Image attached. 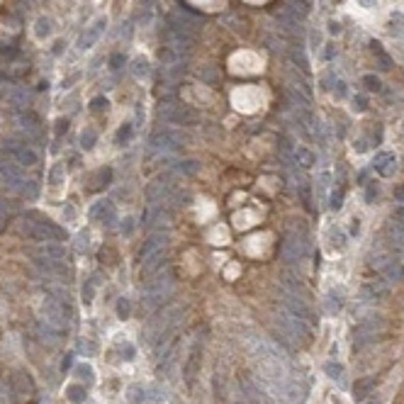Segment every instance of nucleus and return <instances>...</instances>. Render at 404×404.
<instances>
[{"label": "nucleus", "mask_w": 404, "mask_h": 404, "mask_svg": "<svg viewBox=\"0 0 404 404\" xmlns=\"http://www.w3.org/2000/svg\"><path fill=\"white\" fill-rule=\"evenodd\" d=\"M134 73L142 78V76H146L149 73V68H146V61H137V68H134Z\"/></svg>", "instance_id": "obj_42"}, {"label": "nucleus", "mask_w": 404, "mask_h": 404, "mask_svg": "<svg viewBox=\"0 0 404 404\" xmlns=\"http://www.w3.org/2000/svg\"><path fill=\"white\" fill-rule=\"evenodd\" d=\"M93 292H95V283H93V280H88V283L83 285V302H86V305L93 302Z\"/></svg>", "instance_id": "obj_37"}, {"label": "nucleus", "mask_w": 404, "mask_h": 404, "mask_svg": "<svg viewBox=\"0 0 404 404\" xmlns=\"http://www.w3.org/2000/svg\"><path fill=\"white\" fill-rule=\"evenodd\" d=\"M166 265V258L164 253H158V256H151L149 261L142 263V278H151V275L158 273V268H164Z\"/></svg>", "instance_id": "obj_21"}, {"label": "nucleus", "mask_w": 404, "mask_h": 404, "mask_svg": "<svg viewBox=\"0 0 404 404\" xmlns=\"http://www.w3.org/2000/svg\"><path fill=\"white\" fill-rule=\"evenodd\" d=\"M76 378H80V380H86L88 385L93 383V378H95V372H93V368H90V365H88V363H78L76 365Z\"/></svg>", "instance_id": "obj_28"}, {"label": "nucleus", "mask_w": 404, "mask_h": 404, "mask_svg": "<svg viewBox=\"0 0 404 404\" xmlns=\"http://www.w3.org/2000/svg\"><path fill=\"white\" fill-rule=\"evenodd\" d=\"M394 200H397V202H404V185L394 187Z\"/></svg>", "instance_id": "obj_45"}, {"label": "nucleus", "mask_w": 404, "mask_h": 404, "mask_svg": "<svg viewBox=\"0 0 404 404\" xmlns=\"http://www.w3.org/2000/svg\"><path fill=\"white\" fill-rule=\"evenodd\" d=\"M64 175H66V168L61 164H54V168L49 171V183L51 185H61V180H64Z\"/></svg>", "instance_id": "obj_29"}, {"label": "nucleus", "mask_w": 404, "mask_h": 404, "mask_svg": "<svg viewBox=\"0 0 404 404\" xmlns=\"http://www.w3.org/2000/svg\"><path fill=\"white\" fill-rule=\"evenodd\" d=\"M297 161H300V166L309 168V166L314 164V153L307 151V149H300V151H297Z\"/></svg>", "instance_id": "obj_32"}, {"label": "nucleus", "mask_w": 404, "mask_h": 404, "mask_svg": "<svg viewBox=\"0 0 404 404\" xmlns=\"http://www.w3.org/2000/svg\"><path fill=\"white\" fill-rule=\"evenodd\" d=\"M71 358H73V356H71V353H68V356H66V358H64V363H61V370H68V368H71V363H73V361H71Z\"/></svg>", "instance_id": "obj_47"}, {"label": "nucleus", "mask_w": 404, "mask_h": 404, "mask_svg": "<svg viewBox=\"0 0 404 404\" xmlns=\"http://www.w3.org/2000/svg\"><path fill=\"white\" fill-rule=\"evenodd\" d=\"M280 404H305L307 402V387L300 385L297 380H287L285 387L278 394Z\"/></svg>", "instance_id": "obj_12"}, {"label": "nucleus", "mask_w": 404, "mask_h": 404, "mask_svg": "<svg viewBox=\"0 0 404 404\" xmlns=\"http://www.w3.org/2000/svg\"><path fill=\"white\" fill-rule=\"evenodd\" d=\"M380 331H385V319L383 317H368L361 321V327H358V331H356V348H361V346H365L368 341H375L378 339V334Z\"/></svg>", "instance_id": "obj_10"}, {"label": "nucleus", "mask_w": 404, "mask_h": 404, "mask_svg": "<svg viewBox=\"0 0 404 404\" xmlns=\"http://www.w3.org/2000/svg\"><path fill=\"white\" fill-rule=\"evenodd\" d=\"M353 146H356V151H365V149H368V144L365 142H356Z\"/></svg>", "instance_id": "obj_51"}, {"label": "nucleus", "mask_w": 404, "mask_h": 404, "mask_svg": "<svg viewBox=\"0 0 404 404\" xmlns=\"http://www.w3.org/2000/svg\"><path fill=\"white\" fill-rule=\"evenodd\" d=\"M42 321L46 324V327H51L54 331H59V334L68 331V327H71L68 312H66L64 302H59V300H54V297H46V300L42 302Z\"/></svg>", "instance_id": "obj_4"}, {"label": "nucleus", "mask_w": 404, "mask_h": 404, "mask_svg": "<svg viewBox=\"0 0 404 404\" xmlns=\"http://www.w3.org/2000/svg\"><path fill=\"white\" fill-rule=\"evenodd\" d=\"M329 183H331V175H329V173H321V175H319V185H317V190H319V197H321V200H324V195H327Z\"/></svg>", "instance_id": "obj_34"}, {"label": "nucleus", "mask_w": 404, "mask_h": 404, "mask_svg": "<svg viewBox=\"0 0 404 404\" xmlns=\"http://www.w3.org/2000/svg\"><path fill=\"white\" fill-rule=\"evenodd\" d=\"M353 107H356V110H365V100L356 98V100H353Z\"/></svg>", "instance_id": "obj_48"}, {"label": "nucleus", "mask_w": 404, "mask_h": 404, "mask_svg": "<svg viewBox=\"0 0 404 404\" xmlns=\"http://www.w3.org/2000/svg\"><path fill=\"white\" fill-rule=\"evenodd\" d=\"M173 287H175L173 271H168V268H166L164 273H156V278H153L151 283L146 285V290H144L142 307L146 309V312H151L153 307H158L166 300V297L173 292Z\"/></svg>", "instance_id": "obj_3"}, {"label": "nucleus", "mask_w": 404, "mask_h": 404, "mask_svg": "<svg viewBox=\"0 0 404 404\" xmlns=\"http://www.w3.org/2000/svg\"><path fill=\"white\" fill-rule=\"evenodd\" d=\"M175 171H178V173H185V175H193V173H197V161H185V164L178 166Z\"/></svg>", "instance_id": "obj_35"}, {"label": "nucleus", "mask_w": 404, "mask_h": 404, "mask_svg": "<svg viewBox=\"0 0 404 404\" xmlns=\"http://www.w3.org/2000/svg\"><path fill=\"white\" fill-rule=\"evenodd\" d=\"M387 239H390V244H392L397 251L404 253V222H402V217L392 219V222L387 224Z\"/></svg>", "instance_id": "obj_17"}, {"label": "nucleus", "mask_w": 404, "mask_h": 404, "mask_svg": "<svg viewBox=\"0 0 404 404\" xmlns=\"http://www.w3.org/2000/svg\"><path fill=\"white\" fill-rule=\"evenodd\" d=\"M171 193V185L168 183H151L149 190H146V197H149V202H164V197Z\"/></svg>", "instance_id": "obj_22"}, {"label": "nucleus", "mask_w": 404, "mask_h": 404, "mask_svg": "<svg viewBox=\"0 0 404 404\" xmlns=\"http://www.w3.org/2000/svg\"><path fill=\"white\" fill-rule=\"evenodd\" d=\"M329 236H331V246H334V249H339V251L346 249V234H343L339 227H331V229H329Z\"/></svg>", "instance_id": "obj_27"}, {"label": "nucleus", "mask_w": 404, "mask_h": 404, "mask_svg": "<svg viewBox=\"0 0 404 404\" xmlns=\"http://www.w3.org/2000/svg\"><path fill=\"white\" fill-rule=\"evenodd\" d=\"M5 227H8V217H5V212L0 209V231L5 229Z\"/></svg>", "instance_id": "obj_49"}, {"label": "nucleus", "mask_w": 404, "mask_h": 404, "mask_svg": "<svg viewBox=\"0 0 404 404\" xmlns=\"http://www.w3.org/2000/svg\"><path fill=\"white\" fill-rule=\"evenodd\" d=\"M200 365H202V343H200V339H197L195 343H193L190 353H187L185 365H183V378H185L187 385L195 383L197 372H200Z\"/></svg>", "instance_id": "obj_11"}, {"label": "nucleus", "mask_w": 404, "mask_h": 404, "mask_svg": "<svg viewBox=\"0 0 404 404\" xmlns=\"http://www.w3.org/2000/svg\"><path fill=\"white\" fill-rule=\"evenodd\" d=\"M34 258L42 263L46 271H54L59 265H64L66 261V249L59 246V244H42L37 251H34Z\"/></svg>", "instance_id": "obj_7"}, {"label": "nucleus", "mask_w": 404, "mask_h": 404, "mask_svg": "<svg viewBox=\"0 0 404 404\" xmlns=\"http://www.w3.org/2000/svg\"><path fill=\"white\" fill-rule=\"evenodd\" d=\"M129 312H131V305L127 297H120L117 300V317L120 319H129Z\"/></svg>", "instance_id": "obj_30"}, {"label": "nucleus", "mask_w": 404, "mask_h": 404, "mask_svg": "<svg viewBox=\"0 0 404 404\" xmlns=\"http://www.w3.org/2000/svg\"><path fill=\"white\" fill-rule=\"evenodd\" d=\"M66 397H68V402L71 404H83L88 392H86L83 385H68V387H66Z\"/></svg>", "instance_id": "obj_25"}, {"label": "nucleus", "mask_w": 404, "mask_h": 404, "mask_svg": "<svg viewBox=\"0 0 404 404\" xmlns=\"http://www.w3.org/2000/svg\"><path fill=\"white\" fill-rule=\"evenodd\" d=\"M309 253V241H307V234L302 231H287L283 246H280V256H283L285 263H300L307 258Z\"/></svg>", "instance_id": "obj_5"}, {"label": "nucleus", "mask_w": 404, "mask_h": 404, "mask_svg": "<svg viewBox=\"0 0 404 404\" xmlns=\"http://www.w3.org/2000/svg\"><path fill=\"white\" fill-rule=\"evenodd\" d=\"M78 249H80V251L88 249V234H80V236H78Z\"/></svg>", "instance_id": "obj_46"}, {"label": "nucleus", "mask_w": 404, "mask_h": 404, "mask_svg": "<svg viewBox=\"0 0 404 404\" xmlns=\"http://www.w3.org/2000/svg\"><path fill=\"white\" fill-rule=\"evenodd\" d=\"M341 205H343V193L336 190V193H331V202H329V207L334 209V212H339Z\"/></svg>", "instance_id": "obj_36"}, {"label": "nucleus", "mask_w": 404, "mask_h": 404, "mask_svg": "<svg viewBox=\"0 0 404 404\" xmlns=\"http://www.w3.org/2000/svg\"><path fill=\"white\" fill-rule=\"evenodd\" d=\"M80 142H83V149H90V146L95 144V131H93V129L83 131V137H80Z\"/></svg>", "instance_id": "obj_39"}, {"label": "nucleus", "mask_w": 404, "mask_h": 404, "mask_svg": "<svg viewBox=\"0 0 404 404\" xmlns=\"http://www.w3.org/2000/svg\"><path fill=\"white\" fill-rule=\"evenodd\" d=\"M17 231L30 241H42V244H59L66 239L64 229H59L51 222H42V219H20Z\"/></svg>", "instance_id": "obj_2"}, {"label": "nucleus", "mask_w": 404, "mask_h": 404, "mask_svg": "<svg viewBox=\"0 0 404 404\" xmlns=\"http://www.w3.org/2000/svg\"><path fill=\"white\" fill-rule=\"evenodd\" d=\"M131 222H134V219H131V217H127V219H124V222H122V234H129V231H131V227H134Z\"/></svg>", "instance_id": "obj_44"}, {"label": "nucleus", "mask_w": 404, "mask_h": 404, "mask_svg": "<svg viewBox=\"0 0 404 404\" xmlns=\"http://www.w3.org/2000/svg\"><path fill=\"white\" fill-rule=\"evenodd\" d=\"M280 305L287 309V312H292L295 317H300L305 321L307 327H317V317H314V312H312V307H309V300H302V297H295V295H283V302Z\"/></svg>", "instance_id": "obj_8"}, {"label": "nucleus", "mask_w": 404, "mask_h": 404, "mask_svg": "<svg viewBox=\"0 0 404 404\" xmlns=\"http://www.w3.org/2000/svg\"><path fill=\"white\" fill-rule=\"evenodd\" d=\"M324 305H327V309H329V312H339V309H341V305H343V300H341V297H339V300H336V290H334V292H331V295L327 297V302H324Z\"/></svg>", "instance_id": "obj_33"}, {"label": "nucleus", "mask_w": 404, "mask_h": 404, "mask_svg": "<svg viewBox=\"0 0 404 404\" xmlns=\"http://www.w3.org/2000/svg\"><path fill=\"white\" fill-rule=\"evenodd\" d=\"M115 205L110 202V200H100V202H95L93 207H90V219H95V222H102V224H112L115 222Z\"/></svg>", "instance_id": "obj_14"}, {"label": "nucleus", "mask_w": 404, "mask_h": 404, "mask_svg": "<svg viewBox=\"0 0 404 404\" xmlns=\"http://www.w3.org/2000/svg\"><path fill=\"white\" fill-rule=\"evenodd\" d=\"M273 324L278 329V334H280V339L287 341L290 346H305L309 341V327L300 317H295L292 312H287L283 305L278 307Z\"/></svg>", "instance_id": "obj_1"}, {"label": "nucleus", "mask_w": 404, "mask_h": 404, "mask_svg": "<svg viewBox=\"0 0 404 404\" xmlns=\"http://www.w3.org/2000/svg\"><path fill=\"white\" fill-rule=\"evenodd\" d=\"M59 336H61V334H59V331H54V329L51 327H46V324H39V339L44 341V343H49V346H56V343H59Z\"/></svg>", "instance_id": "obj_26"}, {"label": "nucleus", "mask_w": 404, "mask_h": 404, "mask_svg": "<svg viewBox=\"0 0 404 404\" xmlns=\"http://www.w3.org/2000/svg\"><path fill=\"white\" fill-rule=\"evenodd\" d=\"M378 195H380V187H378V183H365V202H368V205H372V202L378 200Z\"/></svg>", "instance_id": "obj_31"}, {"label": "nucleus", "mask_w": 404, "mask_h": 404, "mask_svg": "<svg viewBox=\"0 0 404 404\" xmlns=\"http://www.w3.org/2000/svg\"><path fill=\"white\" fill-rule=\"evenodd\" d=\"M49 32H51V22H49V20H39V22H37V37H42V39H44Z\"/></svg>", "instance_id": "obj_38"}, {"label": "nucleus", "mask_w": 404, "mask_h": 404, "mask_svg": "<svg viewBox=\"0 0 404 404\" xmlns=\"http://www.w3.org/2000/svg\"><path fill=\"white\" fill-rule=\"evenodd\" d=\"M324 372H327L334 383H339L341 387H346V380H343L346 370H343V365H341V363H327V365H324Z\"/></svg>", "instance_id": "obj_24"}, {"label": "nucleus", "mask_w": 404, "mask_h": 404, "mask_svg": "<svg viewBox=\"0 0 404 404\" xmlns=\"http://www.w3.org/2000/svg\"><path fill=\"white\" fill-rule=\"evenodd\" d=\"M372 268H378L380 273H383V280L387 285H397L404 280V265L399 258H394V256H378V258H372Z\"/></svg>", "instance_id": "obj_6"}, {"label": "nucleus", "mask_w": 404, "mask_h": 404, "mask_svg": "<svg viewBox=\"0 0 404 404\" xmlns=\"http://www.w3.org/2000/svg\"><path fill=\"white\" fill-rule=\"evenodd\" d=\"M372 166H375V171L383 175V178H390V175H394V171H397V158H394L390 151H383L375 156Z\"/></svg>", "instance_id": "obj_16"}, {"label": "nucleus", "mask_w": 404, "mask_h": 404, "mask_svg": "<svg viewBox=\"0 0 404 404\" xmlns=\"http://www.w3.org/2000/svg\"><path fill=\"white\" fill-rule=\"evenodd\" d=\"M363 83L370 88V90H378V88H380V80H378L375 76H365V78H363Z\"/></svg>", "instance_id": "obj_41"}, {"label": "nucleus", "mask_w": 404, "mask_h": 404, "mask_svg": "<svg viewBox=\"0 0 404 404\" xmlns=\"http://www.w3.org/2000/svg\"><path fill=\"white\" fill-rule=\"evenodd\" d=\"M166 246H168V236H166L164 231L161 234H153L149 241H144L142 251H139V261H149L151 256H158V253L166 251Z\"/></svg>", "instance_id": "obj_13"}, {"label": "nucleus", "mask_w": 404, "mask_h": 404, "mask_svg": "<svg viewBox=\"0 0 404 404\" xmlns=\"http://www.w3.org/2000/svg\"><path fill=\"white\" fill-rule=\"evenodd\" d=\"M375 385H378L375 378H361L358 383L353 385V397H356V402H365V399L372 394Z\"/></svg>", "instance_id": "obj_20"}, {"label": "nucleus", "mask_w": 404, "mask_h": 404, "mask_svg": "<svg viewBox=\"0 0 404 404\" xmlns=\"http://www.w3.org/2000/svg\"><path fill=\"white\" fill-rule=\"evenodd\" d=\"M361 3H363V5H368V8H370V5L375 3V0H361Z\"/></svg>", "instance_id": "obj_53"}, {"label": "nucleus", "mask_w": 404, "mask_h": 404, "mask_svg": "<svg viewBox=\"0 0 404 404\" xmlns=\"http://www.w3.org/2000/svg\"><path fill=\"white\" fill-rule=\"evenodd\" d=\"M0 175H3L5 185L12 187V190H22V185L27 183V180H24V175H22V171L17 168V166H12V164L0 166Z\"/></svg>", "instance_id": "obj_15"}, {"label": "nucleus", "mask_w": 404, "mask_h": 404, "mask_svg": "<svg viewBox=\"0 0 404 404\" xmlns=\"http://www.w3.org/2000/svg\"><path fill=\"white\" fill-rule=\"evenodd\" d=\"M8 394H10V383L0 380V404H8Z\"/></svg>", "instance_id": "obj_40"}, {"label": "nucleus", "mask_w": 404, "mask_h": 404, "mask_svg": "<svg viewBox=\"0 0 404 404\" xmlns=\"http://www.w3.org/2000/svg\"><path fill=\"white\" fill-rule=\"evenodd\" d=\"M363 404H383V399H380V397H372V394H370V399H365Z\"/></svg>", "instance_id": "obj_50"}, {"label": "nucleus", "mask_w": 404, "mask_h": 404, "mask_svg": "<svg viewBox=\"0 0 404 404\" xmlns=\"http://www.w3.org/2000/svg\"><path fill=\"white\" fill-rule=\"evenodd\" d=\"M10 394L15 397V402H27L34 397V380L30 372L17 370L10 378Z\"/></svg>", "instance_id": "obj_9"}, {"label": "nucleus", "mask_w": 404, "mask_h": 404, "mask_svg": "<svg viewBox=\"0 0 404 404\" xmlns=\"http://www.w3.org/2000/svg\"><path fill=\"white\" fill-rule=\"evenodd\" d=\"M241 390H244V394H246L251 402L268 404V399H265V392H263L261 387H258V383H253L251 378H244V380H241Z\"/></svg>", "instance_id": "obj_18"}, {"label": "nucleus", "mask_w": 404, "mask_h": 404, "mask_svg": "<svg viewBox=\"0 0 404 404\" xmlns=\"http://www.w3.org/2000/svg\"><path fill=\"white\" fill-rule=\"evenodd\" d=\"M127 137H129V127H124V129L120 131V139H127Z\"/></svg>", "instance_id": "obj_52"}, {"label": "nucleus", "mask_w": 404, "mask_h": 404, "mask_svg": "<svg viewBox=\"0 0 404 404\" xmlns=\"http://www.w3.org/2000/svg\"><path fill=\"white\" fill-rule=\"evenodd\" d=\"M64 217L68 219V222L76 217V209H73V205H66V207H64Z\"/></svg>", "instance_id": "obj_43"}, {"label": "nucleus", "mask_w": 404, "mask_h": 404, "mask_svg": "<svg viewBox=\"0 0 404 404\" xmlns=\"http://www.w3.org/2000/svg\"><path fill=\"white\" fill-rule=\"evenodd\" d=\"M146 227H158V229L171 227V212L164 207H153L151 212L146 214Z\"/></svg>", "instance_id": "obj_19"}, {"label": "nucleus", "mask_w": 404, "mask_h": 404, "mask_svg": "<svg viewBox=\"0 0 404 404\" xmlns=\"http://www.w3.org/2000/svg\"><path fill=\"white\" fill-rule=\"evenodd\" d=\"M15 158L20 166H34L37 164V151L30 149V146H17L15 149Z\"/></svg>", "instance_id": "obj_23"}]
</instances>
